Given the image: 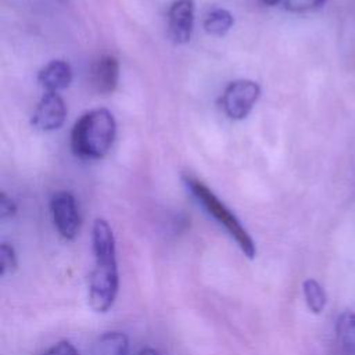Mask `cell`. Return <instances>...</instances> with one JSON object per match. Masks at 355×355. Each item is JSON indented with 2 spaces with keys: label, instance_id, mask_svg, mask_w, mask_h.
<instances>
[{
  "label": "cell",
  "instance_id": "cell-1",
  "mask_svg": "<svg viewBox=\"0 0 355 355\" xmlns=\"http://www.w3.org/2000/svg\"><path fill=\"white\" fill-rule=\"evenodd\" d=\"M92 245L94 266L89 276L87 301L94 312L105 313L116 300L119 276L114 232L103 218H97L93 223Z\"/></svg>",
  "mask_w": 355,
  "mask_h": 355
},
{
  "label": "cell",
  "instance_id": "cell-2",
  "mask_svg": "<svg viewBox=\"0 0 355 355\" xmlns=\"http://www.w3.org/2000/svg\"><path fill=\"white\" fill-rule=\"evenodd\" d=\"M116 136V122L107 108L85 112L71 132L72 153L83 159H101L111 150Z\"/></svg>",
  "mask_w": 355,
  "mask_h": 355
},
{
  "label": "cell",
  "instance_id": "cell-3",
  "mask_svg": "<svg viewBox=\"0 0 355 355\" xmlns=\"http://www.w3.org/2000/svg\"><path fill=\"white\" fill-rule=\"evenodd\" d=\"M186 187L190 190L193 197L201 204L209 216H212L234 240L240 251L248 258L254 259L257 257V245L248 230L243 226L240 219L233 214L230 208L220 201L216 194L201 180L190 175L183 176Z\"/></svg>",
  "mask_w": 355,
  "mask_h": 355
},
{
  "label": "cell",
  "instance_id": "cell-4",
  "mask_svg": "<svg viewBox=\"0 0 355 355\" xmlns=\"http://www.w3.org/2000/svg\"><path fill=\"white\" fill-rule=\"evenodd\" d=\"M261 96V87L250 79H239L229 83L220 97L225 114L234 121L244 119Z\"/></svg>",
  "mask_w": 355,
  "mask_h": 355
},
{
  "label": "cell",
  "instance_id": "cell-5",
  "mask_svg": "<svg viewBox=\"0 0 355 355\" xmlns=\"http://www.w3.org/2000/svg\"><path fill=\"white\" fill-rule=\"evenodd\" d=\"M50 212L60 236L65 240H73L80 229V215L75 196L67 190L54 193L50 200Z\"/></svg>",
  "mask_w": 355,
  "mask_h": 355
},
{
  "label": "cell",
  "instance_id": "cell-6",
  "mask_svg": "<svg viewBox=\"0 0 355 355\" xmlns=\"http://www.w3.org/2000/svg\"><path fill=\"white\" fill-rule=\"evenodd\" d=\"M67 118V105L64 98L54 92H46L37 103L31 122L42 132H51L62 126Z\"/></svg>",
  "mask_w": 355,
  "mask_h": 355
},
{
  "label": "cell",
  "instance_id": "cell-7",
  "mask_svg": "<svg viewBox=\"0 0 355 355\" xmlns=\"http://www.w3.org/2000/svg\"><path fill=\"white\" fill-rule=\"evenodd\" d=\"M194 0H176L168 11L169 36L176 44L190 42L194 28Z\"/></svg>",
  "mask_w": 355,
  "mask_h": 355
},
{
  "label": "cell",
  "instance_id": "cell-8",
  "mask_svg": "<svg viewBox=\"0 0 355 355\" xmlns=\"http://www.w3.org/2000/svg\"><path fill=\"white\" fill-rule=\"evenodd\" d=\"M119 82V61L112 54H101L90 68V85L101 96L112 94Z\"/></svg>",
  "mask_w": 355,
  "mask_h": 355
},
{
  "label": "cell",
  "instance_id": "cell-9",
  "mask_svg": "<svg viewBox=\"0 0 355 355\" xmlns=\"http://www.w3.org/2000/svg\"><path fill=\"white\" fill-rule=\"evenodd\" d=\"M72 68L64 60H53L37 73V82L46 92L58 93L72 82Z\"/></svg>",
  "mask_w": 355,
  "mask_h": 355
},
{
  "label": "cell",
  "instance_id": "cell-10",
  "mask_svg": "<svg viewBox=\"0 0 355 355\" xmlns=\"http://www.w3.org/2000/svg\"><path fill=\"white\" fill-rule=\"evenodd\" d=\"M336 337L343 355H355V311L340 313L336 320Z\"/></svg>",
  "mask_w": 355,
  "mask_h": 355
},
{
  "label": "cell",
  "instance_id": "cell-11",
  "mask_svg": "<svg viewBox=\"0 0 355 355\" xmlns=\"http://www.w3.org/2000/svg\"><path fill=\"white\" fill-rule=\"evenodd\" d=\"M129 338L122 331H107L94 343V355H128Z\"/></svg>",
  "mask_w": 355,
  "mask_h": 355
},
{
  "label": "cell",
  "instance_id": "cell-12",
  "mask_svg": "<svg viewBox=\"0 0 355 355\" xmlns=\"http://www.w3.org/2000/svg\"><path fill=\"white\" fill-rule=\"evenodd\" d=\"M233 24H234V18L232 12L220 7H216L208 11L202 21V26L205 32L218 37L225 36L232 29Z\"/></svg>",
  "mask_w": 355,
  "mask_h": 355
},
{
  "label": "cell",
  "instance_id": "cell-13",
  "mask_svg": "<svg viewBox=\"0 0 355 355\" xmlns=\"http://www.w3.org/2000/svg\"><path fill=\"white\" fill-rule=\"evenodd\" d=\"M302 293H304V298H305L308 309L315 315L322 313L326 306L327 297H326V293H324L323 287L320 286V283L315 279L304 280Z\"/></svg>",
  "mask_w": 355,
  "mask_h": 355
},
{
  "label": "cell",
  "instance_id": "cell-14",
  "mask_svg": "<svg viewBox=\"0 0 355 355\" xmlns=\"http://www.w3.org/2000/svg\"><path fill=\"white\" fill-rule=\"evenodd\" d=\"M18 258L15 248L10 243H1L0 245V275L7 276L17 270Z\"/></svg>",
  "mask_w": 355,
  "mask_h": 355
},
{
  "label": "cell",
  "instance_id": "cell-15",
  "mask_svg": "<svg viewBox=\"0 0 355 355\" xmlns=\"http://www.w3.org/2000/svg\"><path fill=\"white\" fill-rule=\"evenodd\" d=\"M327 0H283V6L290 12L313 11L324 6Z\"/></svg>",
  "mask_w": 355,
  "mask_h": 355
},
{
  "label": "cell",
  "instance_id": "cell-16",
  "mask_svg": "<svg viewBox=\"0 0 355 355\" xmlns=\"http://www.w3.org/2000/svg\"><path fill=\"white\" fill-rule=\"evenodd\" d=\"M43 355H80L78 349L67 340L58 341L53 347H50Z\"/></svg>",
  "mask_w": 355,
  "mask_h": 355
},
{
  "label": "cell",
  "instance_id": "cell-17",
  "mask_svg": "<svg viewBox=\"0 0 355 355\" xmlns=\"http://www.w3.org/2000/svg\"><path fill=\"white\" fill-rule=\"evenodd\" d=\"M17 214V204L4 191L0 193V216L1 219H10Z\"/></svg>",
  "mask_w": 355,
  "mask_h": 355
},
{
  "label": "cell",
  "instance_id": "cell-18",
  "mask_svg": "<svg viewBox=\"0 0 355 355\" xmlns=\"http://www.w3.org/2000/svg\"><path fill=\"white\" fill-rule=\"evenodd\" d=\"M139 355H161L157 349H154V348H150V347H146V348H143V349H140V352H139Z\"/></svg>",
  "mask_w": 355,
  "mask_h": 355
},
{
  "label": "cell",
  "instance_id": "cell-19",
  "mask_svg": "<svg viewBox=\"0 0 355 355\" xmlns=\"http://www.w3.org/2000/svg\"><path fill=\"white\" fill-rule=\"evenodd\" d=\"M263 4H266V6H276V4H279L280 1H283V0H261Z\"/></svg>",
  "mask_w": 355,
  "mask_h": 355
}]
</instances>
